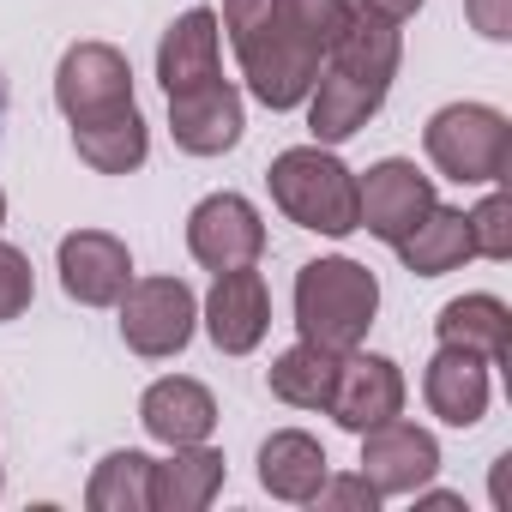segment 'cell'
Returning <instances> with one entry per match:
<instances>
[{"instance_id": "1", "label": "cell", "mask_w": 512, "mask_h": 512, "mask_svg": "<svg viewBox=\"0 0 512 512\" xmlns=\"http://www.w3.org/2000/svg\"><path fill=\"white\" fill-rule=\"evenodd\" d=\"M350 19V0H223V31L241 79L266 109H302L326 49Z\"/></svg>"}, {"instance_id": "2", "label": "cell", "mask_w": 512, "mask_h": 512, "mask_svg": "<svg viewBox=\"0 0 512 512\" xmlns=\"http://www.w3.org/2000/svg\"><path fill=\"white\" fill-rule=\"evenodd\" d=\"M398 55H404L398 25L380 19V13H368V7H350L338 43L320 61L314 91H308L314 145H344V139H356L380 115V103H386V91L398 79Z\"/></svg>"}, {"instance_id": "3", "label": "cell", "mask_w": 512, "mask_h": 512, "mask_svg": "<svg viewBox=\"0 0 512 512\" xmlns=\"http://www.w3.org/2000/svg\"><path fill=\"white\" fill-rule=\"evenodd\" d=\"M380 314V284L368 266L344 260V253H332V260H308L296 272V332L320 350H362L368 326Z\"/></svg>"}, {"instance_id": "4", "label": "cell", "mask_w": 512, "mask_h": 512, "mask_svg": "<svg viewBox=\"0 0 512 512\" xmlns=\"http://www.w3.org/2000/svg\"><path fill=\"white\" fill-rule=\"evenodd\" d=\"M266 187H272V205L314 235H350L356 229V175L332 157V145L278 151L266 169Z\"/></svg>"}, {"instance_id": "5", "label": "cell", "mask_w": 512, "mask_h": 512, "mask_svg": "<svg viewBox=\"0 0 512 512\" xmlns=\"http://www.w3.org/2000/svg\"><path fill=\"white\" fill-rule=\"evenodd\" d=\"M434 169L458 187H494L512 163V121L488 103H446L422 133Z\"/></svg>"}, {"instance_id": "6", "label": "cell", "mask_w": 512, "mask_h": 512, "mask_svg": "<svg viewBox=\"0 0 512 512\" xmlns=\"http://www.w3.org/2000/svg\"><path fill=\"white\" fill-rule=\"evenodd\" d=\"M115 308H121L127 350L133 356H151V362L181 356L187 338H193V320H199V302H193V290L181 278H133Z\"/></svg>"}, {"instance_id": "7", "label": "cell", "mask_w": 512, "mask_h": 512, "mask_svg": "<svg viewBox=\"0 0 512 512\" xmlns=\"http://www.w3.org/2000/svg\"><path fill=\"white\" fill-rule=\"evenodd\" d=\"M434 205H440V199H434V181H428L416 163H404V157H380V163L356 181V229L380 235L386 247H398Z\"/></svg>"}, {"instance_id": "8", "label": "cell", "mask_w": 512, "mask_h": 512, "mask_svg": "<svg viewBox=\"0 0 512 512\" xmlns=\"http://www.w3.org/2000/svg\"><path fill=\"white\" fill-rule=\"evenodd\" d=\"M55 103L67 121H97L133 103V67L115 43H73L55 67Z\"/></svg>"}, {"instance_id": "9", "label": "cell", "mask_w": 512, "mask_h": 512, "mask_svg": "<svg viewBox=\"0 0 512 512\" xmlns=\"http://www.w3.org/2000/svg\"><path fill=\"white\" fill-rule=\"evenodd\" d=\"M187 247L205 272H229V266H253L266 253V223L241 193H211L193 205L187 217Z\"/></svg>"}, {"instance_id": "10", "label": "cell", "mask_w": 512, "mask_h": 512, "mask_svg": "<svg viewBox=\"0 0 512 512\" xmlns=\"http://www.w3.org/2000/svg\"><path fill=\"white\" fill-rule=\"evenodd\" d=\"M434 470H440V446H434L428 428H416V422H404V416H386V422H374V428L362 434V476L374 482L380 500L428 488Z\"/></svg>"}, {"instance_id": "11", "label": "cell", "mask_w": 512, "mask_h": 512, "mask_svg": "<svg viewBox=\"0 0 512 512\" xmlns=\"http://www.w3.org/2000/svg\"><path fill=\"white\" fill-rule=\"evenodd\" d=\"M133 284V253L109 229H73L61 241V290L79 308H115L121 290Z\"/></svg>"}, {"instance_id": "12", "label": "cell", "mask_w": 512, "mask_h": 512, "mask_svg": "<svg viewBox=\"0 0 512 512\" xmlns=\"http://www.w3.org/2000/svg\"><path fill=\"white\" fill-rule=\"evenodd\" d=\"M404 410V374L392 356H362V350H344L338 362V386L326 398V416L350 434H368L374 422L398 416Z\"/></svg>"}, {"instance_id": "13", "label": "cell", "mask_w": 512, "mask_h": 512, "mask_svg": "<svg viewBox=\"0 0 512 512\" xmlns=\"http://www.w3.org/2000/svg\"><path fill=\"white\" fill-rule=\"evenodd\" d=\"M272 326V296H266V278L253 272V266H229L217 272L211 296H205V332L223 356H247V350H260Z\"/></svg>"}, {"instance_id": "14", "label": "cell", "mask_w": 512, "mask_h": 512, "mask_svg": "<svg viewBox=\"0 0 512 512\" xmlns=\"http://www.w3.org/2000/svg\"><path fill=\"white\" fill-rule=\"evenodd\" d=\"M241 91L217 73L193 91H175L169 97V133L187 157H223L235 139H241Z\"/></svg>"}, {"instance_id": "15", "label": "cell", "mask_w": 512, "mask_h": 512, "mask_svg": "<svg viewBox=\"0 0 512 512\" xmlns=\"http://www.w3.org/2000/svg\"><path fill=\"white\" fill-rule=\"evenodd\" d=\"M488 362L482 356H470V350H452V344H440L434 350V362H428V374H422V398H428V410L440 416V422H452V428H476L482 416H488Z\"/></svg>"}, {"instance_id": "16", "label": "cell", "mask_w": 512, "mask_h": 512, "mask_svg": "<svg viewBox=\"0 0 512 512\" xmlns=\"http://www.w3.org/2000/svg\"><path fill=\"white\" fill-rule=\"evenodd\" d=\"M139 422H145V434L163 440V446H199V440H211V428H217V398H211L199 380L169 374V380H157V386L139 398Z\"/></svg>"}, {"instance_id": "17", "label": "cell", "mask_w": 512, "mask_h": 512, "mask_svg": "<svg viewBox=\"0 0 512 512\" xmlns=\"http://www.w3.org/2000/svg\"><path fill=\"white\" fill-rule=\"evenodd\" d=\"M217 37H223V25H217L211 7L181 13V19L163 31V43H157V79H163V97L193 91V85H205V79L223 73V61H217Z\"/></svg>"}, {"instance_id": "18", "label": "cell", "mask_w": 512, "mask_h": 512, "mask_svg": "<svg viewBox=\"0 0 512 512\" xmlns=\"http://www.w3.org/2000/svg\"><path fill=\"white\" fill-rule=\"evenodd\" d=\"M223 488V452L217 446H169V458H151V512H199Z\"/></svg>"}, {"instance_id": "19", "label": "cell", "mask_w": 512, "mask_h": 512, "mask_svg": "<svg viewBox=\"0 0 512 512\" xmlns=\"http://www.w3.org/2000/svg\"><path fill=\"white\" fill-rule=\"evenodd\" d=\"M73 151H79L97 175H133V169L151 157V133H145L139 103L109 109V115H97V121H73Z\"/></svg>"}, {"instance_id": "20", "label": "cell", "mask_w": 512, "mask_h": 512, "mask_svg": "<svg viewBox=\"0 0 512 512\" xmlns=\"http://www.w3.org/2000/svg\"><path fill=\"white\" fill-rule=\"evenodd\" d=\"M326 482V446L302 428H278L266 446H260V488L272 500H296L308 506L314 488Z\"/></svg>"}, {"instance_id": "21", "label": "cell", "mask_w": 512, "mask_h": 512, "mask_svg": "<svg viewBox=\"0 0 512 512\" xmlns=\"http://www.w3.org/2000/svg\"><path fill=\"white\" fill-rule=\"evenodd\" d=\"M434 332H440V344L470 350L488 368L506 362V350H512V314H506L500 296H458V302H446L440 320H434Z\"/></svg>"}, {"instance_id": "22", "label": "cell", "mask_w": 512, "mask_h": 512, "mask_svg": "<svg viewBox=\"0 0 512 512\" xmlns=\"http://www.w3.org/2000/svg\"><path fill=\"white\" fill-rule=\"evenodd\" d=\"M470 217L452 211V205H434L404 241H398V260L416 272V278H440V272H458L470 260Z\"/></svg>"}, {"instance_id": "23", "label": "cell", "mask_w": 512, "mask_h": 512, "mask_svg": "<svg viewBox=\"0 0 512 512\" xmlns=\"http://www.w3.org/2000/svg\"><path fill=\"white\" fill-rule=\"evenodd\" d=\"M338 350H320V344H290L278 362H272V392L284 398V404H296V410H326V398H332V386H338Z\"/></svg>"}, {"instance_id": "24", "label": "cell", "mask_w": 512, "mask_h": 512, "mask_svg": "<svg viewBox=\"0 0 512 512\" xmlns=\"http://www.w3.org/2000/svg\"><path fill=\"white\" fill-rule=\"evenodd\" d=\"M85 506L91 512H151V458L145 452H109L97 470H91V488H85Z\"/></svg>"}, {"instance_id": "25", "label": "cell", "mask_w": 512, "mask_h": 512, "mask_svg": "<svg viewBox=\"0 0 512 512\" xmlns=\"http://www.w3.org/2000/svg\"><path fill=\"white\" fill-rule=\"evenodd\" d=\"M464 217H470V247L482 260H512V205H506V193H488Z\"/></svg>"}, {"instance_id": "26", "label": "cell", "mask_w": 512, "mask_h": 512, "mask_svg": "<svg viewBox=\"0 0 512 512\" xmlns=\"http://www.w3.org/2000/svg\"><path fill=\"white\" fill-rule=\"evenodd\" d=\"M31 296H37L31 260H25L19 247H7V241H0V326H7V320H19V314L31 308Z\"/></svg>"}, {"instance_id": "27", "label": "cell", "mask_w": 512, "mask_h": 512, "mask_svg": "<svg viewBox=\"0 0 512 512\" xmlns=\"http://www.w3.org/2000/svg\"><path fill=\"white\" fill-rule=\"evenodd\" d=\"M308 506H320V512H374L380 506V494H374V482L368 476H332L326 470V482L314 488V500Z\"/></svg>"}, {"instance_id": "28", "label": "cell", "mask_w": 512, "mask_h": 512, "mask_svg": "<svg viewBox=\"0 0 512 512\" xmlns=\"http://www.w3.org/2000/svg\"><path fill=\"white\" fill-rule=\"evenodd\" d=\"M470 25L488 37V43H506L512 37V0H464Z\"/></svg>"}, {"instance_id": "29", "label": "cell", "mask_w": 512, "mask_h": 512, "mask_svg": "<svg viewBox=\"0 0 512 512\" xmlns=\"http://www.w3.org/2000/svg\"><path fill=\"white\" fill-rule=\"evenodd\" d=\"M350 7H368V13H380V19L404 25V19H416V13H422V0H350Z\"/></svg>"}, {"instance_id": "30", "label": "cell", "mask_w": 512, "mask_h": 512, "mask_svg": "<svg viewBox=\"0 0 512 512\" xmlns=\"http://www.w3.org/2000/svg\"><path fill=\"white\" fill-rule=\"evenodd\" d=\"M0 223H7V193H0Z\"/></svg>"}]
</instances>
